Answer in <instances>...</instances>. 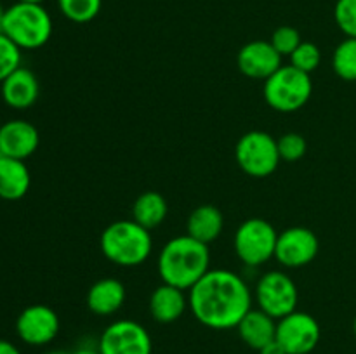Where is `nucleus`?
Masks as SVG:
<instances>
[{
  "label": "nucleus",
  "mask_w": 356,
  "mask_h": 354,
  "mask_svg": "<svg viewBox=\"0 0 356 354\" xmlns=\"http://www.w3.org/2000/svg\"><path fill=\"white\" fill-rule=\"evenodd\" d=\"M332 69L344 82H356V38L346 37L332 54Z\"/></svg>",
  "instance_id": "nucleus-22"
},
{
  "label": "nucleus",
  "mask_w": 356,
  "mask_h": 354,
  "mask_svg": "<svg viewBox=\"0 0 356 354\" xmlns=\"http://www.w3.org/2000/svg\"><path fill=\"white\" fill-rule=\"evenodd\" d=\"M353 333H355V337H356V316H355V319H353Z\"/></svg>",
  "instance_id": "nucleus-35"
},
{
  "label": "nucleus",
  "mask_w": 356,
  "mask_h": 354,
  "mask_svg": "<svg viewBox=\"0 0 356 354\" xmlns=\"http://www.w3.org/2000/svg\"><path fill=\"white\" fill-rule=\"evenodd\" d=\"M320 252L318 236L305 226H292L278 233L275 260L289 269H299L316 259Z\"/></svg>",
  "instance_id": "nucleus-11"
},
{
  "label": "nucleus",
  "mask_w": 356,
  "mask_h": 354,
  "mask_svg": "<svg viewBox=\"0 0 356 354\" xmlns=\"http://www.w3.org/2000/svg\"><path fill=\"white\" fill-rule=\"evenodd\" d=\"M188 302L200 325L211 330H232L252 309L254 294L235 271L209 269L188 290Z\"/></svg>",
  "instance_id": "nucleus-1"
},
{
  "label": "nucleus",
  "mask_w": 356,
  "mask_h": 354,
  "mask_svg": "<svg viewBox=\"0 0 356 354\" xmlns=\"http://www.w3.org/2000/svg\"><path fill=\"white\" fill-rule=\"evenodd\" d=\"M169 214V205L163 194L159 191H145L136 198L132 205V221L146 228L148 231L159 228Z\"/></svg>",
  "instance_id": "nucleus-21"
},
{
  "label": "nucleus",
  "mask_w": 356,
  "mask_h": 354,
  "mask_svg": "<svg viewBox=\"0 0 356 354\" xmlns=\"http://www.w3.org/2000/svg\"><path fill=\"white\" fill-rule=\"evenodd\" d=\"M101 354H153V340L148 330L134 319L110 323L97 339Z\"/></svg>",
  "instance_id": "nucleus-9"
},
{
  "label": "nucleus",
  "mask_w": 356,
  "mask_h": 354,
  "mask_svg": "<svg viewBox=\"0 0 356 354\" xmlns=\"http://www.w3.org/2000/svg\"><path fill=\"white\" fill-rule=\"evenodd\" d=\"M21 66V49L0 31V83Z\"/></svg>",
  "instance_id": "nucleus-26"
},
{
  "label": "nucleus",
  "mask_w": 356,
  "mask_h": 354,
  "mask_svg": "<svg viewBox=\"0 0 356 354\" xmlns=\"http://www.w3.org/2000/svg\"><path fill=\"white\" fill-rule=\"evenodd\" d=\"M278 142V153L284 162H299L302 156L308 151V142L298 132H287L282 137L277 139Z\"/></svg>",
  "instance_id": "nucleus-25"
},
{
  "label": "nucleus",
  "mask_w": 356,
  "mask_h": 354,
  "mask_svg": "<svg viewBox=\"0 0 356 354\" xmlns=\"http://www.w3.org/2000/svg\"><path fill=\"white\" fill-rule=\"evenodd\" d=\"M270 42L271 45L277 49L278 54H280L282 58H285V56H291L292 52L299 47L302 38L301 33H299L294 26H280L273 31Z\"/></svg>",
  "instance_id": "nucleus-28"
},
{
  "label": "nucleus",
  "mask_w": 356,
  "mask_h": 354,
  "mask_svg": "<svg viewBox=\"0 0 356 354\" xmlns=\"http://www.w3.org/2000/svg\"><path fill=\"white\" fill-rule=\"evenodd\" d=\"M58 7L68 21L86 24L96 19L103 7V0H58Z\"/></svg>",
  "instance_id": "nucleus-23"
},
{
  "label": "nucleus",
  "mask_w": 356,
  "mask_h": 354,
  "mask_svg": "<svg viewBox=\"0 0 356 354\" xmlns=\"http://www.w3.org/2000/svg\"><path fill=\"white\" fill-rule=\"evenodd\" d=\"M334 19L346 37L356 38V0H337Z\"/></svg>",
  "instance_id": "nucleus-27"
},
{
  "label": "nucleus",
  "mask_w": 356,
  "mask_h": 354,
  "mask_svg": "<svg viewBox=\"0 0 356 354\" xmlns=\"http://www.w3.org/2000/svg\"><path fill=\"white\" fill-rule=\"evenodd\" d=\"M72 354H101V353L96 342V344H80L76 349L72 351Z\"/></svg>",
  "instance_id": "nucleus-30"
},
{
  "label": "nucleus",
  "mask_w": 356,
  "mask_h": 354,
  "mask_svg": "<svg viewBox=\"0 0 356 354\" xmlns=\"http://www.w3.org/2000/svg\"><path fill=\"white\" fill-rule=\"evenodd\" d=\"M148 309L156 323L169 325V323L177 321L183 318L186 309H190L188 292L167 283L159 285L149 295Z\"/></svg>",
  "instance_id": "nucleus-16"
},
{
  "label": "nucleus",
  "mask_w": 356,
  "mask_h": 354,
  "mask_svg": "<svg viewBox=\"0 0 356 354\" xmlns=\"http://www.w3.org/2000/svg\"><path fill=\"white\" fill-rule=\"evenodd\" d=\"M59 328L58 312L45 304L28 305L16 319V333L26 346H47L58 337Z\"/></svg>",
  "instance_id": "nucleus-12"
},
{
  "label": "nucleus",
  "mask_w": 356,
  "mask_h": 354,
  "mask_svg": "<svg viewBox=\"0 0 356 354\" xmlns=\"http://www.w3.org/2000/svg\"><path fill=\"white\" fill-rule=\"evenodd\" d=\"M101 252L118 267H138L149 259L153 250L152 233L132 219H120L101 233Z\"/></svg>",
  "instance_id": "nucleus-3"
},
{
  "label": "nucleus",
  "mask_w": 356,
  "mask_h": 354,
  "mask_svg": "<svg viewBox=\"0 0 356 354\" xmlns=\"http://www.w3.org/2000/svg\"><path fill=\"white\" fill-rule=\"evenodd\" d=\"M125 285L117 278H101L96 283L90 285L87 292V307L96 316H113L124 307Z\"/></svg>",
  "instance_id": "nucleus-17"
},
{
  "label": "nucleus",
  "mask_w": 356,
  "mask_h": 354,
  "mask_svg": "<svg viewBox=\"0 0 356 354\" xmlns=\"http://www.w3.org/2000/svg\"><path fill=\"white\" fill-rule=\"evenodd\" d=\"M3 16H6V7H3V3L0 2V28H2V21H3Z\"/></svg>",
  "instance_id": "nucleus-32"
},
{
  "label": "nucleus",
  "mask_w": 356,
  "mask_h": 354,
  "mask_svg": "<svg viewBox=\"0 0 356 354\" xmlns=\"http://www.w3.org/2000/svg\"><path fill=\"white\" fill-rule=\"evenodd\" d=\"M235 158L240 169L256 179L271 176L282 162L277 139L264 130L243 134L235 146Z\"/></svg>",
  "instance_id": "nucleus-7"
},
{
  "label": "nucleus",
  "mask_w": 356,
  "mask_h": 354,
  "mask_svg": "<svg viewBox=\"0 0 356 354\" xmlns=\"http://www.w3.org/2000/svg\"><path fill=\"white\" fill-rule=\"evenodd\" d=\"M236 65L245 76L264 82L282 66V56L271 42L252 40L240 49Z\"/></svg>",
  "instance_id": "nucleus-13"
},
{
  "label": "nucleus",
  "mask_w": 356,
  "mask_h": 354,
  "mask_svg": "<svg viewBox=\"0 0 356 354\" xmlns=\"http://www.w3.org/2000/svg\"><path fill=\"white\" fill-rule=\"evenodd\" d=\"M257 354H287V351H285L284 347H282V344L275 339L271 340L270 344H266L263 349L257 351Z\"/></svg>",
  "instance_id": "nucleus-29"
},
{
  "label": "nucleus",
  "mask_w": 356,
  "mask_h": 354,
  "mask_svg": "<svg viewBox=\"0 0 356 354\" xmlns=\"http://www.w3.org/2000/svg\"><path fill=\"white\" fill-rule=\"evenodd\" d=\"M30 186L31 174L24 160L0 155V200H21Z\"/></svg>",
  "instance_id": "nucleus-19"
},
{
  "label": "nucleus",
  "mask_w": 356,
  "mask_h": 354,
  "mask_svg": "<svg viewBox=\"0 0 356 354\" xmlns=\"http://www.w3.org/2000/svg\"><path fill=\"white\" fill-rule=\"evenodd\" d=\"M312 94V75L292 65H282L270 78L264 80L263 85V96L268 106L280 113L299 111L308 104Z\"/></svg>",
  "instance_id": "nucleus-5"
},
{
  "label": "nucleus",
  "mask_w": 356,
  "mask_h": 354,
  "mask_svg": "<svg viewBox=\"0 0 356 354\" xmlns=\"http://www.w3.org/2000/svg\"><path fill=\"white\" fill-rule=\"evenodd\" d=\"M222 229L225 215L216 205H200L188 215L186 235L205 245L216 242L221 236Z\"/></svg>",
  "instance_id": "nucleus-20"
},
{
  "label": "nucleus",
  "mask_w": 356,
  "mask_h": 354,
  "mask_svg": "<svg viewBox=\"0 0 356 354\" xmlns=\"http://www.w3.org/2000/svg\"><path fill=\"white\" fill-rule=\"evenodd\" d=\"M289 58H291V62H289V65H292L294 68L312 75L315 69H318L320 62H322V51H320L318 45L313 44V42L302 40L301 44H299V47L296 49Z\"/></svg>",
  "instance_id": "nucleus-24"
},
{
  "label": "nucleus",
  "mask_w": 356,
  "mask_h": 354,
  "mask_svg": "<svg viewBox=\"0 0 356 354\" xmlns=\"http://www.w3.org/2000/svg\"><path fill=\"white\" fill-rule=\"evenodd\" d=\"M322 328L315 316L296 309L277 321V340L287 354H309L316 349Z\"/></svg>",
  "instance_id": "nucleus-10"
},
{
  "label": "nucleus",
  "mask_w": 356,
  "mask_h": 354,
  "mask_svg": "<svg viewBox=\"0 0 356 354\" xmlns=\"http://www.w3.org/2000/svg\"><path fill=\"white\" fill-rule=\"evenodd\" d=\"M278 233L271 222L261 217L243 221L233 236L235 253L247 267H261L275 259Z\"/></svg>",
  "instance_id": "nucleus-6"
},
{
  "label": "nucleus",
  "mask_w": 356,
  "mask_h": 354,
  "mask_svg": "<svg viewBox=\"0 0 356 354\" xmlns=\"http://www.w3.org/2000/svg\"><path fill=\"white\" fill-rule=\"evenodd\" d=\"M52 24L51 14L42 3L16 2L6 9L2 21V31L21 51H35L51 40Z\"/></svg>",
  "instance_id": "nucleus-4"
},
{
  "label": "nucleus",
  "mask_w": 356,
  "mask_h": 354,
  "mask_svg": "<svg viewBox=\"0 0 356 354\" xmlns=\"http://www.w3.org/2000/svg\"><path fill=\"white\" fill-rule=\"evenodd\" d=\"M45 354H72V353H68V351L56 349V351H49V353H45Z\"/></svg>",
  "instance_id": "nucleus-33"
},
{
  "label": "nucleus",
  "mask_w": 356,
  "mask_h": 354,
  "mask_svg": "<svg viewBox=\"0 0 356 354\" xmlns=\"http://www.w3.org/2000/svg\"><path fill=\"white\" fill-rule=\"evenodd\" d=\"M252 294L257 309L270 314L277 321L298 309V285L284 271L273 269L261 274Z\"/></svg>",
  "instance_id": "nucleus-8"
},
{
  "label": "nucleus",
  "mask_w": 356,
  "mask_h": 354,
  "mask_svg": "<svg viewBox=\"0 0 356 354\" xmlns=\"http://www.w3.org/2000/svg\"><path fill=\"white\" fill-rule=\"evenodd\" d=\"M211 269V250L188 235L176 236L162 246L156 271L162 283L188 292Z\"/></svg>",
  "instance_id": "nucleus-2"
},
{
  "label": "nucleus",
  "mask_w": 356,
  "mask_h": 354,
  "mask_svg": "<svg viewBox=\"0 0 356 354\" xmlns=\"http://www.w3.org/2000/svg\"><path fill=\"white\" fill-rule=\"evenodd\" d=\"M40 144L37 127L23 118H14L0 125V155L9 158L26 160Z\"/></svg>",
  "instance_id": "nucleus-14"
},
{
  "label": "nucleus",
  "mask_w": 356,
  "mask_h": 354,
  "mask_svg": "<svg viewBox=\"0 0 356 354\" xmlns=\"http://www.w3.org/2000/svg\"><path fill=\"white\" fill-rule=\"evenodd\" d=\"M240 339L254 351L263 349L266 344L277 339V319L261 309L252 307L236 325Z\"/></svg>",
  "instance_id": "nucleus-18"
},
{
  "label": "nucleus",
  "mask_w": 356,
  "mask_h": 354,
  "mask_svg": "<svg viewBox=\"0 0 356 354\" xmlns=\"http://www.w3.org/2000/svg\"><path fill=\"white\" fill-rule=\"evenodd\" d=\"M0 96L9 108L17 111L33 106L40 96V83L31 69L19 66L0 83Z\"/></svg>",
  "instance_id": "nucleus-15"
},
{
  "label": "nucleus",
  "mask_w": 356,
  "mask_h": 354,
  "mask_svg": "<svg viewBox=\"0 0 356 354\" xmlns=\"http://www.w3.org/2000/svg\"><path fill=\"white\" fill-rule=\"evenodd\" d=\"M0 354H21V351L17 349L16 344L9 342L6 339H0Z\"/></svg>",
  "instance_id": "nucleus-31"
},
{
  "label": "nucleus",
  "mask_w": 356,
  "mask_h": 354,
  "mask_svg": "<svg viewBox=\"0 0 356 354\" xmlns=\"http://www.w3.org/2000/svg\"><path fill=\"white\" fill-rule=\"evenodd\" d=\"M16 2H28V3H42L44 0H16Z\"/></svg>",
  "instance_id": "nucleus-34"
}]
</instances>
